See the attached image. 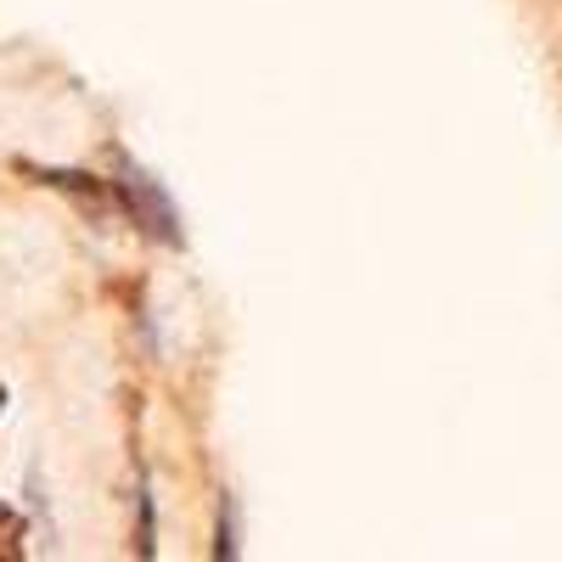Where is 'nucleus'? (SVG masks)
Instances as JSON below:
<instances>
[{"instance_id":"f257e3e1","label":"nucleus","mask_w":562,"mask_h":562,"mask_svg":"<svg viewBox=\"0 0 562 562\" xmlns=\"http://www.w3.org/2000/svg\"><path fill=\"white\" fill-rule=\"evenodd\" d=\"M130 198H135L140 220H147V231H164V237H175V214H169V203L153 198V186L140 180V175H130Z\"/></svg>"}]
</instances>
